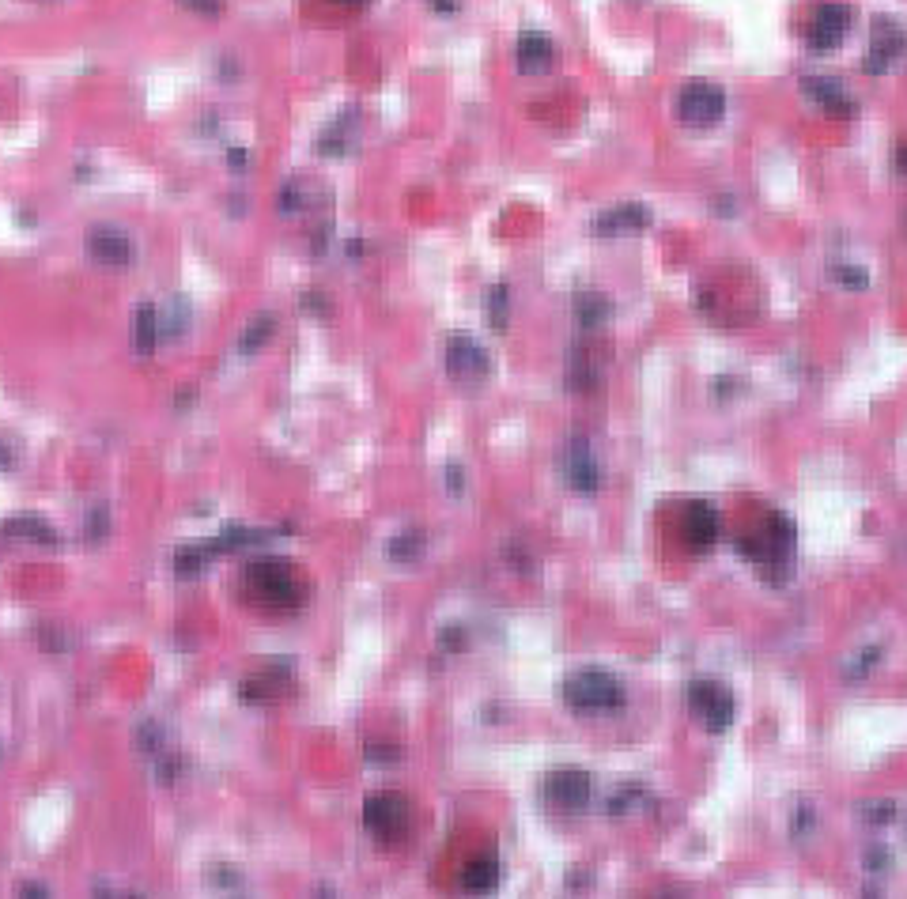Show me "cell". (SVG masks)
Returning a JSON list of instances; mask_svg holds the SVG:
<instances>
[{"instance_id": "12", "label": "cell", "mask_w": 907, "mask_h": 899, "mask_svg": "<svg viewBox=\"0 0 907 899\" xmlns=\"http://www.w3.org/2000/svg\"><path fill=\"white\" fill-rule=\"evenodd\" d=\"M907 50V31L892 16H873L870 23V50H866V68L870 72H885L896 65V57Z\"/></svg>"}, {"instance_id": "29", "label": "cell", "mask_w": 907, "mask_h": 899, "mask_svg": "<svg viewBox=\"0 0 907 899\" xmlns=\"http://www.w3.org/2000/svg\"><path fill=\"white\" fill-rule=\"evenodd\" d=\"M862 816H866L870 824H889V820H896V805H892V801H870V805L862 809Z\"/></svg>"}, {"instance_id": "22", "label": "cell", "mask_w": 907, "mask_h": 899, "mask_svg": "<svg viewBox=\"0 0 907 899\" xmlns=\"http://www.w3.org/2000/svg\"><path fill=\"white\" fill-rule=\"evenodd\" d=\"M208 560H212V556L205 552V544H189V548H178V552H174V575H178V578L201 575Z\"/></svg>"}, {"instance_id": "30", "label": "cell", "mask_w": 907, "mask_h": 899, "mask_svg": "<svg viewBox=\"0 0 907 899\" xmlns=\"http://www.w3.org/2000/svg\"><path fill=\"white\" fill-rule=\"evenodd\" d=\"M363 756H367L371 764H397V760H401V748L397 745H367L363 748Z\"/></svg>"}, {"instance_id": "14", "label": "cell", "mask_w": 907, "mask_h": 899, "mask_svg": "<svg viewBox=\"0 0 907 899\" xmlns=\"http://www.w3.org/2000/svg\"><path fill=\"white\" fill-rule=\"evenodd\" d=\"M552 57H556V46H552V38L545 31L518 34V42H514V65H518V72H526V76L533 72L537 76V72H545L552 65Z\"/></svg>"}, {"instance_id": "15", "label": "cell", "mask_w": 907, "mask_h": 899, "mask_svg": "<svg viewBox=\"0 0 907 899\" xmlns=\"http://www.w3.org/2000/svg\"><path fill=\"white\" fill-rule=\"evenodd\" d=\"M87 254L95 257V261H103V265H129L133 261V242H129V235H121V231H114V227H95L91 235H87Z\"/></svg>"}, {"instance_id": "13", "label": "cell", "mask_w": 907, "mask_h": 899, "mask_svg": "<svg viewBox=\"0 0 907 899\" xmlns=\"http://www.w3.org/2000/svg\"><path fill=\"white\" fill-rule=\"evenodd\" d=\"M564 480L579 495H594L601 488V469L594 458V446L586 439H571L564 454Z\"/></svg>"}, {"instance_id": "27", "label": "cell", "mask_w": 907, "mask_h": 899, "mask_svg": "<svg viewBox=\"0 0 907 899\" xmlns=\"http://www.w3.org/2000/svg\"><path fill=\"white\" fill-rule=\"evenodd\" d=\"M877 662H881V646H870V650H862V654H858L855 662L847 665V680L866 677V673H870V669H873Z\"/></svg>"}, {"instance_id": "39", "label": "cell", "mask_w": 907, "mask_h": 899, "mask_svg": "<svg viewBox=\"0 0 907 899\" xmlns=\"http://www.w3.org/2000/svg\"><path fill=\"white\" fill-rule=\"evenodd\" d=\"M0 465H8V450L4 446H0Z\"/></svg>"}, {"instance_id": "17", "label": "cell", "mask_w": 907, "mask_h": 899, "mask_svg": "<svg viewBox=\"0 0 907 899\" xmlns=\"http://www.w3.org/2000/svg\"><path fill=\"white\" fill-rule=\"evenodd\" d=\"M499 877H503V866H499V854L492 847L484 850V854H477L469 866H465L462 873V888L465 892H492L499 884Z\"/></svg>"}, {"instance_id": "23", "label": "cell", "mask_w": 907, "mask_h": 899, "mask_svg": "<svg viewBox=\"0 0 907 899\" xmlns=\"http://www.w3.org/2000/svg\"><path fill=\"white\" fill-rule=\"evenodd\" d=\"M424 556V533L420 529H405V533H397L394 541H390V560L397 563H412Z\"/></svg>"}, {"instance_id": "11", "label": "cell", "mask_w": 907, "mask_h": 899, "mask_svg": "<svg viewBox=\"0 0 907 899\" xmlns=\"http://www.w3.org/2000/svg\"><path fill=\"white\" fill-rule=\"evenodd\" d=\"M802 95H805V99L817 102L824 114H828V118H836V121L858 118L855 95H851V91H847V84H843V80H836V76H802Z\"/></svg>"}, {"instance_id": "10", "label": "cell", "mask_w": 907, "mask_h": 899, "mask_svg": "<svg viewBox=\"0 0 907 899\" xmlns=\"http://www.w3.org/2000/svg\"><path fill=\"white\" fill-rule=\"evenodd\" d=\"M719 529H722L719 510L711 507V503L692 499V503L681 507L677 533H681V541H685L692 552H707V548H715V541H719Z\"/></svg>"}, {"instance_id": "4", "label": "cell", "mask_w": 907, "mask_h": 899, "mask_svg": "<svg viewBox=\"0 0 907 899\" xmlns=\"http://www.w3.org/2000/svg\"><path fill=\"white\" fill-rule=\"evenodd\" d=\"M363 828L382 847H401L412 835V805L401 794H375L363 801Z\"/></svg>"}, {"instance_id": "8", "label": "cell", "mask_w": 907, "mask_h": 899, "mask_svg": "<svg viewBox=\"0 0 907 899\" xmlns=\"http://www.w3.org/2000/svg\"><path fill=\"white\" fill-rule=\"evenodd\" d=\"M722 110H726V91L711 80H688L677 91V118L685 125H696V129L715 125L722 118Z\"/></svg>"}, {"instance_id": "1", "label": "cell", "mask_w": 907, "mask_h": 899, "mask_svg": "<svg viewBox=\"0 0 907 899\" xmlns=\"http://www.w3.org/2000/svg\"><path fill=\"white\" fill-rule=\"evenodd\" d=\"M242 590L254 601L257 609L265 612H295L303 609V601L310 594L307 575L295 567L291 560H250L242 567Z\"/></svg>"}, {"instance_id": "25", "label": "cell", "mask_w": 907, "mask_h": 899, "mask_svg": "<svg viewBox=\"0 0 907 899\" xmlns=\"http://www.w3.org/2000/svg\"><path fill=\"white\" fill-rule=\"evenodd\" d=\"M269 333H273V318L265 314V318H257L246 333H242V340H239V352H257L265 340H269Z\"/></svg>"}, {"instance_id": "2", "label": "cell", "mask_w": 907, "mask_h": 899, "mask_svg": "<svg viewBox=\"0 0 907 899\" xmlns=\"http://www.w3.org/2000/svg\"><path fill=\"white\" fill-rule=\"evenodd\" d=\"M737 552L745 560H753L764 575L775 582V575H787L790 571V556H794V522L787 514H768L753 533H745L737 541Z\"/></svg>"}, {"instance_id": "35", "label": "cell", "mask_w": 907, "mask_h": 899, "mask_svg": "<svg viewBox=\"0 0 907 899\" xmlns=\"http://www.w3.org/2000/svg\"><path fill=\"white\" fill-rule=\"evenodd\" d=\"M446 484H450V492H454V495H462L465 476H462V469H458V465H446Z\"/></svg>"}, {"instance_id": "36", "label": "cell", "mask_w": 907, "mask_h": 899, "mask_svg": "<svg viewBox=\"0 0 907 899\" xmlns=\"http://www.w3.org/2000/svg\"><path fill=\"white\" fill-rule=\"evenodd\" d=\"M428 4L435 8V12H458V4H462V0H428Z\"/></svg>"}, {"instance_id": "9", "label": "cell", "mask_w": 907, "mask_h": 899, "mask_svg": "<svg viewBox=\"0 0 907 899\" xmlns=\"http://www.w3.org/2000/svg\"><path fill=\"white\" fill-rule=\"evenodd\" d=\"M446 374L462 386H480L492 374V359L469 333H454L446 340Z\"/></svg>"}, {"instance_id": "24", "label": "cell", "mask_w": 907, "mask_h": 899, "mask_svg": "<svg viewBox=\"0 0 907 899\" xmlns=\"http://www.w3.org/2000/svg\"><path fill=\"white\" fill-rule=\"evenodd\" d=\"M643 801V790L635 786V782H628V786H617L613 794H609V801H605V813L609 816H628Z\"/></svg>"}, {"instance_id": "34", "label": "cell", "mask_w": 907, "mask_h": 899, "mask_svg": "<svg viewBox=\"0 0 907 899\" xmlns=\"http://www.w3.org/2000/svg\"><path fill=\"white\" fill-rule=\"evenodd\" d=\"M106 533V510H91L87 514V537H103Z\"/></svg>"}, {"instance_id": "3", "label": "cell", "mask_w": 907, "mask_h": 899, "mask_svg": "<svg viewBox=\"0 0 907 899\" xmlns=\"http://www.w3.org/2000/svg\"><path fill=\"white\" fill-rule=\"evenodd\" d=\"M560 699L579 714H609L624 707V688L605 669H579L560 684Z\"/></svg>"}, {"instance_id": "31", "label": "cell", "mask_w": 907, "mask_h": 899, "mask_svg": "<svg viewBox=\"0 0 907 899\" xmlns=\"http://www.w3.org/2000/svg\"><path fill=\"white\" fill-rule=\"evenodd\" d=\"M439 646H443V650H450V654L465 650V628H462V624H450V628L439 631Z\"/></svg>"}, {"instance_id": "32", "label": "cell", "mask_w": 907, "mask_h": 899, "mask_svg": "<svg viewBox=\"0 0 907 899\" xmlns=\"http://www.w3.org/2000/svg\"><path fill=\"white\" fill-rule=\"evenodd\" d=\"M137 741H140V748H144V752H152V756H155V752L163 748V730H159V726H140Z\"/></svg>"}, {"instance_id": "26", "label": "cell", "mask_w": 907, "mask_h": 899, "mask_svg": "<svg viewBox=\"0 0 907 899\" xmlns=\"http://www.w3.org/2000/svg\"><path fill=\"white\" fill-rule=\"evenodd\" d=\"M507 303H511V295H507L503 284H496V288L488 291V322H492V329L507 325Z\"/></svg>"}, {"instance_id": "20", "label": "cell", "mask_w": 907, "mask_h": 899, "mask_svg": "<svg viewBox=\"0 0 907 899\" xmlns=\"http://www.w3.org/2000/svg\"><path fill=\"white\" fill-rule=\"evenodd\" d=\"M609 314H613V306H609V299L598 295V291H579V295H575V322H579L586 333H598L601 325L609 322Z\"/></svg>"}, {"instance_id": "38", "label": "cell", "mask_w": 907, "mask_h": 899, "mask_svg": "<svg viewBox=\"0 0 907 899\" xmlns=\"http://www.w3.org/2000/svg\"><path fill=\"white\" fill-rule=\"evenodd\" d=\"M337 4H344V8H363L367 0H337Z\"/></svg>"}, {"instance_id": "7", "label": "cell", "mask_w": 907, "mask_h": 899, "mask_svg": "<svg viewBox=\"0 0 907 899\" xmlns=\"http://www.w3.org/2000/svg\"><path fill=\"white\" fill-rule=\"evenodd\" d=\"M688 707H692V714L700 718L707 730H730L734 726V696H730V688L726 684H719V680H692L688 684Z\"/></svg>"}, {"instance_id": "18", "label": "cell", "mask_w": 907, "mask_h": 899, "mask_svg": "<svg viewBox=\"0 0 907 899\" xmlns=\"http://www.w3.org/2000/svg\"><path fill=\"white\" fill-rule=\"evenodd\" d=\"M133 337H137V348L140 352H152L155 344L163 337H171V325H167V314L159 310L155 303H144L133 318Z\"/></svg>"}, {"instance_id": "16", "label": "cell", "mask_w": 907, "mask_h": 899, "mask_svg": "<svg viewBox=\"0 0 907 899\" xmlns=\"http://www.w3.org/2000/svg\"><path fill=\"white\" fill-rule=\"evenodd\" d=\"M651 223V212L643 208V204H617V208H609V212H601L598 220H594V231L605 238L613 235H632V231H643Z\"/></svg>"}, {"instance_id": "28", "label": "cell", "mask_w": 907, "mask_h": 899, "mask_svg": "<svg viewBox=\"0 0 907 899\" xmlns=\"http://www.w3.org/2000/svg\"><path fill=\"white\" fill-rule=\"evenodd\" d=\"M832 276H836L839 284H847V288H855V291L870 284V272L858 269V265H836V269H832Z\"/></svg>"}, {"instance_id": "19", "label": "cell", "mask_w": 907, "mask_h": 899, "mask_svg": "<svg viewBox=\"0 0 907 899\" xmlns=\"http://www.w3.org/2000/svg\"><path fill=\"white\" fill-rule=\"evenodd\" d=\"M4 537H19V541H31V544H57V533L53 526H46V518L38 514H12L4 526H0Z\"/></svg>"}, {"instance_id": "33", "label": "cell", "mask_w": 907, "mask_h": 899, "mask_svg": "<svg viewBox=\"0 0 907 899\" xmlns=\"http://www.w3.org/2000/svg\"><path fill=\"white\" fill-rule=\"evenodd\" d=\"M802 832H805V835L813 832V809H809V805H802V809L794 813V835L802 839Z\"/></svg>"}, {"instance_id": "6", "label": "cell", "mask_w": 907, "mask_h": 899, "mask_svg": "<svg viewBox=\"0 0 907 899\" xmlns=\"http://www.w3.org/2000/svg\"><path fill=\"white\" fill-rule=\"evenodd\" d=\"M855 27V8L847 0H824L813 8V16L805 23V46L817 53L836 50L839 42Z\"/></svg>"}, {"instance_id": "21", "label": "cell", "mask_w": 907, "mask_h": 899, "mask_svg": "<svg viewBox=\"0 0 907 899\" xmlns=\"http://www.w3.org/2000/svg\"><path fill=\"white\" fill-rule=\"evenodd\" d=\"M284 680H288V673L276 680V673H261V677H250L242 680V703H273V699H280V692H284Z\"/></svg>"}, {"instance_id": "37", "label": "cell", "mask_w": 907, "mask_h": 899, "mask_svg": "<svg viewBox=\"0 0 907 899\" xmlns=\"http://www.w3.org/2000/svg\"><path fill=\"white\" fill-rule=\"evenodd\" d=\"M896 167H900V170L907 174V144L900 148V152H896Z\"/></svg>"}, {"instance_id": "5", "label": "cell", "mask_w": 907, "mask_h": 899, "mask_svg": "<svg viewBox=\"0 0 907 899\" xmlns=\"http://www.w3.org/2000/svg\"><path fill=\"white\" fill-rule=\"evenodd\" d=\"M545 805L556 816H579L594 801V779L579 767H560L545 779Z\"/></svg>"}]
</instances>
